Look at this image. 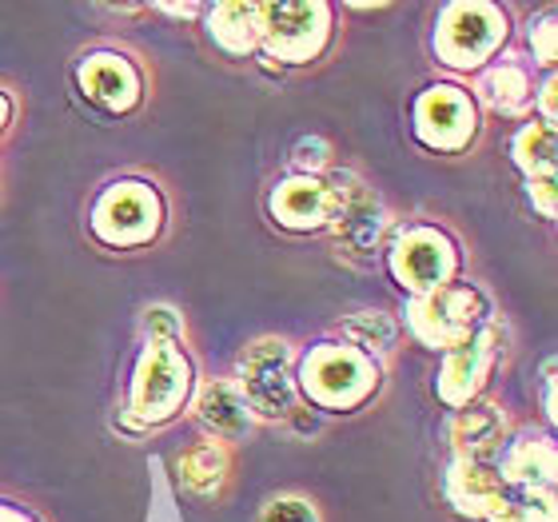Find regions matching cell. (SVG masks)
Listing matches in <instances>:
<instances>
[{
    "instance_id": "1",
    "label": "cell",
    "mask_w": 558,
    "mask_h": 522,
    "mask_svg": "<svg viewBox=\"0 0 558 522\" xmlns=\"http://www.w3.org/2000/svg\"><path fill=\"white\" fill-rule=\"evenodd\" d=\"M307 399L324 411H355L375 394L379 387V363L355 348H339V343H319L312 355L303 360L300 379H295Z\"/></svg>"
},
{
    "instance_id": "2",
    "label": "cell",
    "mask_w": 558,
    "mask_h": 522,
    "mask_svg": "<svg viewBox=\"0 0 558 522\" xmlns=\"http://www.w3.org/2000/svg\"><path fill=\"white\" fill-rule=\"evenodd\" d=\"M192 394V363L175 343H148L136 360L129 415L140 427H160Z\"/></svg>"
},
{
    "instance_id": "3",
    "label": "cell",
    "mask_w": 558,
    "mask_h": 522,
    "mask_svg": "<svg viewBox=\"0 0 558 522\" xmlns=\"http://www.w3.org/2000/svg\"><path fill=\"white\" fill-rule=\"evenodd\" d=\"M408 327L423 348L451 351L487 327V300L466 283H447L408 303Z\"/></svg>"
},
{
    "instance_id": "4",
    "label": "cell",
    "mask_w": 558,
    "mask_h": 522,
    "mask_svg": "<svg viewBox=\"0 0 558 522\" xmlns=\"http://www.w3.org/2000/svg\"><path fill=\"white\" fill-rule=\"evenodd\" d=\"M163 199L151 184L140 180H120L108 184L93 204V235L108 247H140L160 235Z\"/></svg>"
},
{
    "instance_id": "5",
    "label": "cell",
    "mask_w": 558,
    "mask_h": 522,
    "mask_svg": "<svg viewBox=\"0 0 558 522\" xmlns=\"http://www.w3.org/2000/svg\"><path fill=\"white\" fill-rule=\"evenodd\" d=\"M235 387L247 399L252 415L291 418L300 411V387L291 375V348L283 339H256L235 360Z\"/></svg>"
},
{
    "instance_id": "6",
    "label": "cell",
    "mask_w": 558,
    "mask_h": 522,
    "mask_svg": "<svg viewBox=\"0 0 558 522\" xmlns=\"http://www.w3.org/2000/svg\"><path fill=\"white\" fill-rule=\"evenodd\" d=\"M507 40V12L487 0L447 4L435 28V52L451 69H478L487 64Z\"/></svg>"
},
{
    "instance_id": "7",
    "label": "cell",
    "mask_w": 558,
    "mask_h": 522,
    "mask_svg": "<svg viewBox=\"0 0 558 522\" xmlns=\"http://www.w3.org/2000/svg\"><path fill=\"white\" fill-rule=\"evenodd\" d=\"M387 267L396 283L411 291V295H427L447 283H454L459 271V247L447 232L430 228V223H411L396 235V244L387 252Z\"/></svg>"
},
{
    "instance_id": "8",
    "label": "cell",
    "mask_w": 558,
    "mask_h": 522,
    "mask_svg": "<svg viewBox=\"0 0 558 522\" xmlns=\"http://www.w3.org/2000/svg\"><path fill=\"white\" fill-rule=\"evenodd\" d=\"M331 36V9L315 4H259V45L283 64H307Z\"/></svg>"
},
{
    "instance_id": "9",
    "label": "cell",
    "mask_w": 558,
    "mask_h": 522,
    "mask_svg": "<svg viewBox=\"0 0 558 522\" xmlns=\"http://www.w3.org/2000/svg\"><path fill=\"white\" fill-rule=\"evenodd\" d=\"M478 132L475 100L454 88V84H435L415 100V136L435 151H463Z\"/></svg>"
},
{
    "instance_id": "10",
    "label": "cell",
    "mask_w": 558,
    "mask_h": 522,
    "mask_svg": "<svg viewBox=\"0 0 558 522\" xmlns=\"http://www.w3.org/2000/svg\"><path fill=\"white\" fill-rule=\"evenodd\" d=\"M499 343H502L499 331L487 324V327H478L466 343H459V348L447 351L439 384H435V391H439L442 403L454 406V411L471 406V399L487 387L490 372H495V363H499Z\"/></svg>"
},
{
    "instance_id": "11",
    "label": "cell",
    "mask_w": 558,
    "mask_h": 522,
    "mask_svg": "<svg viewBox=\"0 0 558 522\" xmlns=\"http://www.w3.org/2000/svg\"><path fill=\"white\" fill-rule=\"evenodd\" d=\"M339 199L336 187L327 184L324 175H291L283 184H276L271 192V216L279 228L291 232H315L336 220Z\"/></svg>"
},
{
    "instance_id": "12",
    "label": "cell",
    "mask_w": 558,
    "mask_h": 522,
    "mask_svg": "<svg viewBox=\"0 0 558 522\" xmlns=\"http://www.w3.org/2000/svg\"><path fill=\"white\" fill-rule=\"evenodd\" d=\"M76 81H81L84 96L93 105L105 108V112H132L140 105V96H144L136 64L117 57V52H93V57H84L81 69H76Z\"/></svg>"
},
{
    "instance_id": "13",
    "label": "cell",
    "mask_w": 558,
    "mask_h": 522,
    "mask_svg": "<svg viewBox=\"0 0 558 522\" xmlns=\"http://www.w3.org/2000/svg\"><path fill=\"white\" fill-rule=\"evenodd\" d=\"M196 423L211 435V442H240L252 435L256 415L247 399L240 394L235 379H211L204 384V391L196 394Z\"/></svg>"
},
{
    "instance_id": "14",
    "label": "cell",
    "mask_w": 558,
    "mask_h": 522,
    "mask_svg": "<svg viewBox=\"0 0 558 522\" xmlns=\"http://www.w3.org/2000/svg\"><path fill=\"white\" fill-rule=\"evenodd\" d=\"M447 502L459 514L490 519L507 502V483H502L499 466H487L483 459H459L447 475Z\"/></svg>"
},
{
    "instance_id": "15",
    "label": "cell",
    "mask_w": 558,
    "mask_h": 522,
    "mask_svg": "<svg viewBox=\"0 0 558 522\" xmlns=\"http://www.w3.org/2000/svg\"><path fill=\"white\" fill-rule=\"evenodd\" d=\"M175 471H180V487L196 499H211L216 490L228 483V471H232V459L220 442H196L187 447L180 459H175Z\"/></svg>"
},
{
    "instance_id": "16",
    "label": "cell",
    "mask_w": 558,
    "mask_h": 522,
    "mask_svg": "<svg viewBox=\"0 0 558 522\" xmlns=\"http://www.w3.org/2000/svg\"><path fill=\"white\" fill-rule=\"evenodd\" d=\"M502 483H514V487H523L526 495H535V490H550L555 483V447L547 439H523L514 442L507 459H502Z\"/></svg>"
},
{
    "instance_id": "17",
    "label": "cell",
    "mask_w": 558,
    "mask_h": 522,
    "mask_svg": "<svg viewBox=\"0 0 558 522\" xmlns=\"http://www.w3.org/2000/svg\"><path fill=\"white\" fill-rule=\"evenodd\" d=\"M208 33L211 40L232 52V57H247L259 45V4H216L208 9Z\"/></svg>"
},
{
    "instance_id": "18",
    "label": "cell",
    "mask_w": 558,
    "mask_h": 522,
    "mask_svg": "<svg viewBox=\"0 0 558 522\" xmlns=\"http://www.w3.org/2000/svg\"><path fill=\"white\" fill-rule=\"evenodd\" d=\"M499 430H502L499 406H463L451 427V442L463 451V459H475L483 447H490V442L499 439Z\"/></svg>"
},
{
    "instance_id": "19",
    "label": "cell",
    "mask_w": 558,
    "mask_h": 522,
    "mask_svg": "<svg viewBox=\"0 0 558 522\" xmlns=\"http://www.w3.org/2000/svg\"><path fill=\"white\" fill-rule=\"evenodd\" d=\"M478 93L487 96L490 108H499V112H519V108L531 100V76H526L523 64H511V60H502L495 69L483 76V88Z\"/></svg>"
},
{
    "instance_id": "20",
    "label": "cell",
    "mask_w": 558,
    "mask_h": 522,
    "mask_svg": "<svg viewBox=\"0 0 558 522\" xmlns=\"http://www.w3.org/2000/svg\"><path fill=\"white\" fill-rule=\"evenodd\" d=\"M343 339L363 355H391L399 343V324L387 312H360L343 324Z\"/></svg>"
},
{
    "instance_id": "21",
    "label": "cell",
    "mask_w": 558,
    "mask_h": 522,
    "mask_svg": "<svg viewBox=\"0 0 558 522\" xmlns=\"http://www.w3.org/2000/svg\"><path fill=\"white\" fill-rule=\"evenodd\" d=\"M514 163L526 172V180H547L555 175V129L547 124H526L514 136Z\"/></svg>"
},
{
    "instance_id": "22",
    "label": "cell",
    "mask_w": 558,
    "mask_h": 522,
    "mask_svg": "<svg viewBox=\"0 0 558 522\" xmlns=\"http://www.w3.org/2000/svg\"><path fill=\"white\" fill-rule=\"evenodd\" d=\"M487 522H555L550 495H526V499H519V502L507 499Z\"/></svg>"
},
{
    "instance_id": "23",
    "label": "cell",
    "mask_w": 558,
    "mask_h": 522,
    "mask_svg": "<svg viewBox=\"0 0 558 522\" xmlns=\"http://www.w3.org/2000/svg\"><path fill=\"white\" fill-rule=\"evenodd\" d=\"M256 522H319V511L300 495H279V499L264 502Z\"/></svg>"
},
{
    "instance_id": "24",
    "label": "cell",
    "mask_w": 558,
    "mask_h": 522,
    "mask_svg": "<svg viewBox=\"0 0 558 522\" xmlns=\"http://www.w3.org/2000/svg\"><path fill=\"white\" fill-rule=\"evenodd\" d=\"M291 160H295V168L303 175H319L331 163V144L324 136H303L295 144V151H291Z\"/></svg>"
},
{
    "instance_id": "25",
    "label": "cell",
    "mask_w": 558,
    "mask_h": 522,
    "mask_svg": "<svg viewBox=\"0 0 558 522\" xmlns=\"http://www.w3.org/2000/svg\"><path fill=\"white\" fill-rule=\"evenodd\" d=\"M144 327H148L151 343H175L180 331H184L172 307H148V312H144Z\"/></svg>"
},
{
    "instance_id": "26",
    "label": "cell",
    "mask_w": 558,
    "mask_h": 522,
    "mask_svg": "<svg viewBox=\"0 0 558 522\" xmlns=\"http://www.w3.org/2000/svg\"><path fill=\"white\" fill-rule=\"evenodd\" d=\"M531 45L538 52V64L543 69H555L558 60V48H555V12H547L543 21H538V33H531Z\"/></svg>"
},
{
    "instance_id": "27",
    "label": "cell",
    "mask_w": 558,
    "mask_h": 522,
    "mask_svg": "<svg viewBox=\"0 0 558 522\" xmlns=\"http://www.w3.org/2000/svg\"><path fill=\"white\" fill-rule=\"evenodd\" d=\"M526 192H531V204H535L538 211H543V216H555V180H531V184H526Z\"/></svg>"
},
{
    "instance_id": "28",
    "label": "cell",
    "mask_w": 558,
    "mask_h": 522,
    "mask_svg": "<svg viewBox=\"0 0 558 522\" xmlns=\"http://www.w3.org/2000/svg\"><path fill=\"white\" fill-rule=\"evenodd\" d=\"M555 76H547V84H543V93H538V105H543V124L547 129H555Z\"/></svg>"
},
{
    "instance_id": "29",
    "label": "cell",
    "mask_w": 558,
    "mask_h": 522,
    "mask_svg": "<svg viewBox=\"0 0 558 522\" xmlns=\"http://www.w3.org/2000/svg\"><path fill=\"white\" fill-rule=\"evenodd\" d=\"M160 12H172V16H196V4H160Z\"/></svg>"
},
{
    "instance_id": "30",
    "label": "cell",
    "mask_w": 558,
    "mask_h": 522,
    "mask_svg": "<svg viewBox=\"0 0 558 522\" xmlns=\"http://www.w3.org/2000/svg\"><path fill=\"white\" fill-rule=\"evenodd\" d=\"M9 117H12V100L4 93H0V132H4V124H9Z\"/></svg>"
},
{
    "instance_id": "31",
    "label": "cell",
    "mask_w": 558,
    "mask_h": 522,
    "mask_svg": "<svg viewBox=\"0 0 558 522\" xmlns=\"http://www.w3.org/2000/svg\"><path fill=\"white\" fill-rule=\"evenodd\" d=\"M0 522H33V519H24V514L12 511V507H0Z\"/></svg>"
}]
</instances>
